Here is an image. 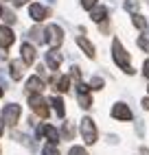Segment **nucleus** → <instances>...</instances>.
Returning <instances> with one entry per match:
<instances>
[{
  "label": "nucleus",
  "instance_id": "obj_8",
  "mask_svg": "<svg viewBox=\"0 0 149 155\" xmlns=\"http://www.w3.org/2000/svg\"><path fill=\"white\" fill-rule=\"evenodd\" d=\"M16 42V35H13V31L11 28H9V26H2V24H0V48H9V46H11Z\"/></svg>",
  "mask_w": 149,
  "mask_h": 155
},
{
  "label": "nucleus",
  "instance_id": "obj_34",
  "mask_svg": "<svg viewBox=\"0 0 149 155\" xmlns=\"http://www.w3.org/2000/svg\"><path fill=\"white\" fill-rule=\"evenodd\" d=\"M2 125H5V122H0V136H2Z\"/></svg>",
  "mask_w": 149,
  "mask_h": 155
},
{
  "label": "nucleus",
  "instance_id": "obj_23",
  "mask_svg": "<svg viewBox=\"0 0 149 155\" xmlns=\"http://www.w3.org/2000/svg\"><path fill=\"white\" fill-rule=\"evenodd\" d=\"M68 155H88V151L83 149V147H72V149L68 151Z\"/></svg>",
  "mask_w": 149,
  "mask_h": 155
},
{
  "label": "nucleus",
  "instance_id": "obj_17",
  "mask_svg": "<svg viewBox=\"0 0 149 155\" xmlns=\"http://www.w3.org/2000/svg\"><path fill=\"white\" fill-rule=\"evenodd\" d=\"M55 85H57L59 92H68V87H70V79H68V77H59V79L55 81Z\"/></svg>",
  "mask_w": 149,
  "mask_h": 155
},
{
  "label": "nucleus",
  "instance_id": "obj_11",
  "mask_svg": "<svg viewBox=\"0 0 149 155\" xmlns=\"http://www.w3.org/2000/svg\"><path fill=\"white\" fill-rule=\"evenodd\" d=\"M42 133H44V136L50 140V144H57L59 142V133H57V129L55 127H50V125H44L40 131H37V136H42Z\"/></svg>",
  "mask_w": 149,
  "mask_h": 155
},
{
  "label": "nucleus",
  "instance_id": "obj_2",
  "mask_svg": "<svg viewBox=\"0 0 149 155\" xmlns=\"http://www.w3.org/2000/svg\"><path fill=\"white\" fill-rule=\"evenodd\" d=\"M44 35H46V42H48L53 48L61 46V42H64V31H61V26H57V24H48V28L44 31Z\"/></svg>",
  "mask_w": 149,
  "mask_h": 155
},
{
  "label": "nucleus",
  "instance_id": "obj_10",
  "mask_svg": "<svg viewBox=\"0 0 149 155\" xmlns=\"http://www.w3.org/2000/svg\"><path fill=\"white\" fill-rule=\"evenodd\" d=\"M20 53H22V61L26 66H31L35 61V48L31 44H22V48H20Z\"/></svg>",
  "mask_w": 149,
  "mask_h": 155
},
{
  "label": "nucleus",
  "instance_id": "obj_3",
  "mask_svg": "<svg viewBox=\"0 0 149 155\" xmlns=\"http://www.w3.org/2000/svg\"><path fill=\"white\" fill-rule=\"evenodd\" d=\"M29 105H31V109H33L40 118H46L48 116V103L42 98L40 94H31L29 96Z\"/></svg>",
  "mask_w": 149,
  "mask_h": 155
},
{
  "label": "nucleus",
  "instance_id": "obj_36",
  "mask_svg": "<svg viewBox=\"0 0 149 155\" xmlns=\"http://www.w3.org/2000/svg\"><path fill=\"white\" fill-rule=\"evenodd\" d=\"M0 18H2V7H0Z\"/></svg>",
  "mask_w": 149,
  "mask_h": 155
},
{
  "label": "nucleus",
  "instance_id": "obj_14",
  "mask_svg": "<svg viewBox=\"0 0 149 155\" xmlns=\"http://www.w3.org/2000/svg\"><path fill=\"white\" fill-rule=\"evenodd\" d=\"M90 18L94 20V22H105V20H108V9L105 7H94L92 11H90Z\"/></svg>",
  "mask_w": 149,
  "mask_h": 155
},
{
  "label": "nucleus",
  "instance_id": "obj_6",
  "mask_svg": "<svg viewBox=\"0 0 149 155\" xmlns=\"http://www.w3.org/2000/svg\"><path fill=\"white\" fill-rule=\"evenodd\" d=\"M112 118L116 120H132V109L125 105V103H116V105L112 107Z\"/></svg>",
  "mask_w": 149,
  "mask_h": 155
},
{
  "label": "nucleus",
  "instance_id": "obj_25",
  "mask_svg": "<svg viewBox=\"0 0 149 155\" xmlns=\"http://www.w3.org/2000/svg\"><path fill=\"white\" fill-rule=\"evenodd\" d=\"M2 15H5V20H7V24H13V22H16V15H13L11 11H2Z\"/></svg>",
  "mask_w": 149,
  "mask_h": 155
},
{
  "label": "nucleus",
  "instance_id": "obj_26",
  "mask_svg": "<svg viewBox=\"0 0 149 155\" xmlns=\"http://www.w3.org/2000/svg\"><path fill=\"white\" fill-rule=\"evenodd\" d=\"M138 46H140L143 50H147V53H149V42H147L145 37H138Z\"/></svg>",
  "mask_w": 149,
  "mask_h": 155
},
{
  "label": "nucleus",
  "instance_id": "obj_38",
  "mask_svg": "<svg viewBox=\"0 0 149 155\" xmlns=\"http://www.w3.org/2000/svg\"><path fill=\"white\" fill-rule=\"evenodd\" d=\"M50 2H53V0H50Z\"/></svg>",
  "mask_w": 149,
  "mask_h": 155
},
{
  "label": "nucleus",
  "instance_id": "obj_37",
  "mask_svg": "<svg viewBox=\"0 0 149 155\" xmlns=\"http://www.w3.org/2000/svg\"><path fill=\"white\" fill-rule=\"evenodd\" d=\"M147 92H149V87H147Z\"/></svg>",
  "mask_w": 149,
  "mask_h": 155
},
{
  "label": "nucleus",
  "instance_id": "obj_33",
  "mask_svg": "<svg viewBox=\"0 0 149 155\" xmlns=\"http://www.w3.org/2000/svg\"><path fill=\"white\" fill-rule=\"evenodd\" d=\"M140 155H149V149H140Z\"/></svg>",
  "mask_w": 149,
  "mask_h": 155
},
{
  "label": "nucleus",
  "instance_id": "obj_24",
  "mask_svg": "<svg viewBox=\"0 0 149 155\" xmlns=\"http://www.w3.org/2000/svg\"><path fill=\"white\" fill-rule=\"evenodd\" d=\"M81 7H83V9H90V11H92V9L97 7V0H81Z\"/></svg>",
  "mask_w": 149,
  "mask_h": 155
},
{
  "label": "nucleus",
  "instance_id": "obj_13",
  "mask_svg": "<svg viewBox=\"0 0 149 155\" xmlns=\"http://www.w3.org/2000/svg\"><path fill=\"white\" fill-rule=\"evenodd\" d=\"M9 70H11V79L20 81V79H22V72H24V61H11Z\"/></svg>",
  "mask_w": 149,
  "mask_h": 155
},
{
  "label": "nucleus",
  "instance_id": "obj_7",
  "mask_svg": "<svg viewBox=\"0 0 149 155\" xmlns=\"http://www.w3.org/2000/svg\"><path fill=\"white\" fill-rule=\"evenodd\" d=\"M29 15L33 18V22H44V20L48 18V9L42 7V5H37V2H33V5L29 7Z\"/></svg>",
  "mask_w": 149,
  "mask_h": 155
},
{
  "label": "nucleus",
  "instance_id": "obj_9",
  "mask_svg": "<svg viewBox=\"0 0 149 155\" xmlns=\"http://www.w3.org/2000/svg\"><path fill=\"white\" fill-rule=\"evenodd\" d=\"M61 59H64V57L57 53V48H50L48 53H46V64H48L50 70H57V68L61 66Z\"/></svg>",
  "mask_w": 149,
  "mask_h": 155
},
{
  "label": "nucleus",
  "instance_id": "obj_35",
  "mask_svg": "<svg viewBox=\"0 0 149 155\" xmlns=\"http://www.w3.org/2000/svg\"><path fill=\"white\" fill-rule=\"evenodd\" d=\"M2 94H5V90H2V87H0V96H2Z\"/></svg>",
  "mask_w": 149,
  "mask_h": 155
},
{
  "label": "nucleus",
  "instance_id": "obj_22",
  "mask_svg": "<svg viewBox=\"0 0 149 155\" xmlns=\"http://www.w3.org/2000/svg\"><path fill=\"white\" fill-rule=\"evenodd\" d=\"M90 87H92V90H101V87H103V79H101V77H94V79L90 81Z\"/></svg>",
  "mask_w": 149,
  "mask_h": 155
},
{
  "label": "nucleus",
  "instance_id": "obj_32",
  "mask_svg": "<svg viewBox=\"0 0 149 155\" xmlns=\"http://www.w3.org/2000/svg\"><path fill=\"white\" fill-rule=\"evenodd\" d=\"M140 105H143V109H149V98H143Z\"/></svg>",
  "mask_w": 149,
  "mask_h": 155
},
{
  "label": "nucleus",
  "instance_id": "obj_15",
  "mask_svg": "<svg viewBox=\"0 0 149 155\" xmlns=\"http://www.w3.org/2000/svg\"><path fill=\"white\" fill-rule=\"evenodd\" d=\"M77 46H79V48L83 50V53H86V55L90 57V59L94 57V46H92V44L88 42L86 37H77Z\"/></svg>",
  "mask_w": 149,
  "mask_h": 155
},
{
  "label": "nucleus",
  "instance_id": "obj_20",
  "mask_svg": "<svg viewBox=\"0 0 149 155\" xmlns=\"http://www.w3.org/2000/svg\"><path fill=\"white\" fill-rule=\"evenodd\" d=\"M31 37H33L35 39V42H46V37H44V31H40V28H33V31H31Z\"/></svg>",
  "mask_w": 149,
  "mask_h": 155
},
{
  "label": "nucleus",
  "instance_id": "obj_1",
  "mask_svg": "<svg viewBox=\"0 0 149 155\" xmlns=\"http://www.w3.org/2000/svg\"><path fill=\"white\" fill-rule=\"evenodd\" d=\"M112 57H114L116 64L125 70V74H134V68L130 66V55L125 53V48H123V44L119 42V39L112 42Z\"/></svg>",
  "mask_w": 149,
  "mask_h": 155
},
{
  "label": "nucleus",
  "instance_id": "obj_31",
  "mask_svg": "<svg viewBox=\"0 0 149 155\" xmlns=\"http://www.w3.org/2000/svg\"><path fill=\"white\" fill-rule=\"evenodd\" d=\"M26 2H29V0H13L16 7H22V5H26Z\"/></svg>",
  "mask_w": 149,
  "mask_h": 155
},
{
  "label": "nucleus",
  "instance_id": "obj_4",
  "mask_svg": "<svg viewBox=\"0 0 149 155\" xmlns=\"http://www.w3.org/2000/svg\"><path fill=\"white\" fill-rule=\"evenodd\" d=\"M81 136H83V140H86V144L97 142V127H94L92 118H83L81 120Z\"/></svg>",
  "mask_w": 149,
  "mask_h": 155
},
{
  "label": "nucleus",
  "instance_id": "obj_19",
  "mask_svg": "<svg viewBox=\"0 0 149 155\" xmlns=\"http://www.w3.org/2000/svg\"><path fill=\"white\" fill-rule=\"evenodd\" d=\"M79 105H81L83 109H90V107H92V98H90L88 94H79Z\"/></svg>",
  "mask_w": 149,
  "mask_h": 155
},
{
  "label": "nucleus",
  "instance_id": "obj_30",
  "mask_svg": "<svg viewBox=\"0 0 149 155\" xmlns=\"http://www.w3.org/2000/svg\"><path fill=\"white\" fill-rule=\"evenodd\" d=\"M125 7L130 9V11H136V9H138V2H136V5H134V2H125Z\"/></svg>",
  "mask_w": 149,
  "mask_h": 155
},
{
  "label": "nucleus",
  "instance_id": "obj_29",
  "mask_svg": "<svg viewBox=\"0 0 149 155\" xmlns=\"http://www.w3.org/2000/svg\"><path fill=\"white\" fill-rule=\"evenodd\" d=\"M143 74H145V77L149 79V59H147L145 64H143Z\"/></svg>",
  "mask_w": 149,
  "mask_h": 155
},
{
  "label": "nucleus",
  "instance_id": "obj_12",
  "mask_svg": "<svg viewBox=\"0 0 149 155\" xmlns=\"http://www.w3.org/2000/svg\"><path fill=\"white\" fill-rule=\"evenodd\" d=\"M26 90L31 92V94H40V92L44 90V81H42L40 77H31L26 81Z\"/></svg>",
  "mask_w": 149,
  "mask_h": 155
},
{
  "label": "nucleus",
  "instance_id": "obj_5",
  "mask_svg": "<svg viewBox=\"0 0 149 155\" xmlns=\"http://www.w3.org/2000/svg\"><path fill=\"white\" fill-rule=\"evenodd\" d=\"M20 114H22V109H20V105H16V103H11V105H7L5 111H2V122L5 125H16L18 118H20Z\"/></svg>",
  "mask_w": 149,
  "mask_h": 155
},
{
  "label": "nucleus",
  "instance_id": "obj_28",
  "mask_svg": "<svg viewBox=\"0 0 149 155\" xmlns=\"http://www.w3.org/2000/svg\"><path fill=\"white\" fill-rule=\"evenodd\" d=\"M72 133H74V131H72V127H70V125H64V136H66L68 140L72 138Z\"/></svg>",
  "mask_w": 149,
  "mask_h": 155
},
{
  "label": "nucleus",
  "instance_id": "obj_21",
  "mask_svg": "<svg viewBox=\"0 0 149 155\" xmlns=\"http://www.w3.org/2000/svg\"><path fill=\"white\" fill-rule=\"evenodd\" d=\"M42 155H59V151H57L55 144H46V147L42 149Z\"/></svg>",
  "mask_w": 149,
  "mask_h": 155
},
{
  "label": "nucleus",
  "instance_id": "obj_16",
  "mask_svg": "<svg viewBox=\"0 0 149 155\" xmlns=\"http://www.w3.org/2000/svg\"><path fill=\"white\" fill-rule=\"evenodd\" d=\"M50 105H53V109L57 111V116H59V118L66 116V107H64V101H61L59 96H53V98H50Z\"/></svg>",
  "mask_w": 149,
  "mask_h": 155
},
{
  "label": "nucleus",
  "instance_id": "obj_18",
  "mask_svg": "<svg viewBox=\"0 0 149 155\" xmlns=\"http://www.w3.org/2000/svg\"><path fill=\"white\" fill-rule=\"evenodd\" d=\"M132 22H134V26H136V28H140V31H145V28H147V22H145V18H143V15H136V13H134Z\"/></svg>",
  "mask_w": 149,
  "mask_h": 155
},
{
  "label": "nucleus",
  "instance_id": "obj_27",
  "mask_svg": "<svg viewBox=\"0 0 149 155\" xmlns=\"http://www.w3.org/2000/svg\"><path fill=\"white\" fill-rule=\"evenodd\" d=\"M88 90H90V85H86V83H79V85H77V92H79V94H88Z\"/></svg>",
  "mask_w": 149,
  "mask_h": 155
}]
</instances>
